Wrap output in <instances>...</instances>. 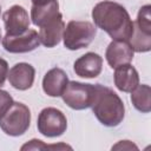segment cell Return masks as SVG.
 Returning a JSON list of instances; mask_svg holds the SVG:
<instances>
[{
  "label": "cell",
  "mask_w": 151,
  "mask_h": 151,
  "mask_svg": "<svg viewBox=\"0 0 151 151\" xmlns=\"http://www.w3.org/2000/svg\"><path fill=\"white\" fill-rule=\"evenodd\" d=\"M92 19L113 40H129L133 32V21L126 8L111 0L98 2L92 9Z\"/></svg>",
  "instance_id": "6da1fadb"
},
{
  "label": "cell",
  "mask_w": 151,
  "mask_h": 151,
  "mask_svg": "<svg viewBox=\"0 0 151 151\" xmlns=\"http://www.w3.org/2000/svg\"><path fill=\"white\" fill-rule=\"evenodd\" d=\"M97 119L107 127L118 126L125 116V106L120 97L110 87L94 85V94L91 104Z\"/></svg>",
  "instance_id": "7a4b0ae2"
},
{
  "label": "cell",
  "mask_w": 151,
  "mask_h": 151,
  "mask_svg": "<svg viewBox=\"0 0 151 151\" xmlns=\"http://www.w3.org/2000/svg\"><path fill=\"white\" fill-rule=\"evenodd\" d=\"M31 124L29 109L20 103L13 101L9 109L0 118V129L8 136L18 137L24 134Z\"/></svg>",
  "instance_id": "3957f363"
},
{
  "label": "cell",
  "mask_w": 151,
  "mask_h": 151,
  "mask_svg": "<svg viewBox=\"0 0 151 151\" xmlns=\"http://www.w3.org/2000/svg\"><path fill=\"white\" fill-rule=\"evenodd\" d=\"M97 34L96 26L90 21L71 20L63 33L64 46L71 51L87 47Z\"/></svg>",
  "instance_id": "277c9868"
},
{
  "label": "cell",
  "mask_w": 151,
  "mask_h": 151,
  "mask_svg": "<svg viewBox=\"0 0 151 151\" xmlns=\"http://www.w3.org/2000/svg\"><path fill=\"white\" fill-rule=\"evenodd\" d=\"M94 94V85L79 81H68L61 98L64 103L73 110H85L91 107Z\"/></svg>",
  "instance_id": "5b68a950"
},
{
  "label": "cell",
  "mask_w": 151,
  "mask_h": 151,
  "mask_svg": "<svg viewBox=\"0 0 151 151\" xmlns=\"http://www.w3.org/2000/svg\"><path fill=\"white\" fill-rule=\"evenodd\" d=\"M37 127L45 137H59L67 129V119L60 110L55 107H45L38 116Z\"/></svg>",
  "instance_id": "8992f818"
},
{
  "label": "cell",
  "mask_w": 151,
  "mask_h": 151,
  "mask_svg": "<svg viewBox=\"0 0 151 151\" xmlns=\"http://www.w3.org/2000/svg\"><path fill=\"white\" fill-rule=\"evenodd\" d=\"M39 34L35 29H27L18 35L6 34L2 38V46L9 53H27L39 47Z\"/></svg>",
  "instance_id": "52a82bcc"
},
{
  "label": "cell",
  "mask_w": 151,
  "mask_h": 151,
  "mask_svg": "<svg viewBox=\"0 0 151 151\" xmlns=\"http://www.w3.org/2000/svg\"><path fill=\"white\" fill-rule=\"evenodd\" d=\"M6 34L18 35L26 32L29 27V18L27 11L19 5H13L2 14Z\"/></svg>",
  "instance_id": "ba28073f"
},
{
  "label": "cell",
  "mask_w": 151,
  "mask_h": 151,
  "mask_svg": "<svg viewBox=\"0 0 151 151\" xmlns=\"http://www.w3.org/2000/svg\"><path fill=\"white\" fill-rule=\"evenodd\" d=\"M39 40L40 44H42L44 46L51 48L57 46L61 38H63V33L65 29V22L63 20V15L61 13H59L57 17L47 20L46 22H44L41 26H39Z\"/></svg>",
  "instance_id": "9c48e42d"
},
{
  "label": "cell",
  "mask_w": 151,
  "mask_h": 151,
  "mask_svg": "<svg viewBox=\"0 0 151 151\" xmlns=\"http://www.w3.org/2000/svg\"><path fill=\"white\" fill-rule=\"evenodd\" d=\"M134 51L127 40H112L105 52V58L107 64L116 68L120 65L129 64L133 59Z\"/></svg>",
  "instance_id": "30bf717a"
},
{
  "label": "cell",
  "mask_w": 151,
  "mask_h": 151,
  "mask_svg": "<svg viewBox=\"0 0 151 151\" xmlns=\"http://www.w3.org/2000/svg\"><path fill=\"white\" fill-rule=\"evenodd\" d=\"M34 77L35 70L28 63L15 64L14 66H12L7 74L9 84L19 91H26L31 88L34 83Z\"/></svg>",
  "instance_id": "8fae6325"
},
{
  "label": "cell",
  "mask_w": 151,
  "mask_h": 151,
  "mask_svg": "<svg viewBox=\"0 0 151 151\" xmlns=\"http://www.w3.org/2000/svg\"><path fill=\"white\" fill-rule=\"evenodd\" d=\"M73 70L81 78H96L101 73L103 58L94 52H87L74 61Z\"/></svg>",
  "instance_id": "7c38bea8"
},
{
  "label": "cell",
  "mask_w": 151,
  "mask_h": 151,
  "mask_svg": "<svg viewBox=\"0 0 151 151\" xmlns=\"http://www.w3.org/2000/svg\"><path fill=\"white\" fill-rule=\"evenodd\" d=\"M68 83L67 74L59 67L51 68L42 79V90L50 97H60Z\"/></svg>",
  "instance_id": "4fadbf2b"
},
{
  "label": "cell",
  "mask_w": 151,
  "mask_h": 151,
  "mask_svg": "<svg viewBox=\"0 0 151 151\" xmlns=\"http://www.w3.org/2000/svg\"><path fill=\"white\" fill-rule=\"evenodd\" d=\"M113 79L116 87L122 92H131L139 84V74L130 63L116 67Z\"/></svg>",
  "instance_id": "5bb4252c"
},
{
  "label": "cell",
  "mask_w": 151,
  "mask_h": 151,
  "mask_svg": "<svg viewBox=\"0 0 151 151\" xmlns=\"http://www.w3.org/2000/svg\"><path fill=\"white\" fill-rule=\"evenodd\" d=\"M59 4L58 0H53L45 5H32L31 8V19L35 26H41L47 20L57 17L59 14Z\"/></svg>",
  "instance_id": "9a60e30c"
},
{
  "label": "cell",
  "mask_w": 151,
  "mask_h": 151,
  "mask_svg": "<svg viewBox=\"0 0 151 151\" xmlns=\"http://www.w3.org/2000/svg\"><path fill=\"white\" fill-rule=\"evenodd\" d=\"M131 101L133 106L143 112L149 113L151 111V88L146 84L137 85L131 91Z\"/></svg>",
  "instance_id": "2e32d148"
},
{
  "label": "cell",
  "mask_w": 151,
  "mask_h": 151,
  "mask_svg": "<svg viewBox=\"0 0 151 151\" xmlns=\"http://www.w3.org/2000/svg\"><path fill=\"white\" fill-rule=\"evenodd\" d=\"M134 52L144 53L151 50V33L144 32L133 24V32L127 40Z\"/></svg>",
  "instance_id": "e0dca14e"
},
{
  "label": "cell",
  "mask_w": 151,
  "mask_h": 151,
  "mask_svg": "<svg viewBox=\"0 0 151 151\" xmlns=\"http://www.w3.org/2000/svg\"><path fill=\"white\" fill-rule=\"evenodd\" d=\"M150 5H145L143 7H140L138 15H137V20L136 22H133L138 28H140L144 32L151 33V17H150Z\"/></svg>",
  "instance_id": "ac0fdd59"
},
{
  "label": "cell",
  "mask_w": 151,
  "mask_h": 151,
  "mask_svg": "<svg viewBox=\"0 0 151 151\" xmlns=\"http://www.w3.org/2000/svg\"><path fill=\"white\" fill-rule=\"evenodd\" d=\"M44 149H47V150H72V147L70 145H66V144H54V145H46L42 143V140H39V139H32L29 140V143H26L25 145L21 146V150H44Z\"/></svg>",
  "instance_id": "d6986e66"
},
{
  "label": "cell",
  "mask_w": 151,
  "mask_h": 151,
  "mask_svg": "<svg viewBox=\"0 0 151 151\" xmlns=\"http://www.w3.org/2000/svg\"><path fill=\"white\" fill-rule=\"evenodd\" d=\"M12 104H13L12 96L5 90H0V118L4 116V113L9 109Z\"/></svg>",
  "instance_id": "ffe728a7"
},
{
  "label": "cell",
  "mask_w": 151,
  "mask_h": 151,
  "mask_svg": "<svg viewBox=\"0 0 151 151\" xmlns=\"http://www.w3.org/2000/svg\"><path fill=\"white\" fill-rule=\"evenodd\" d=\"M7 74H8V64L5 59L0 58V86L5 84Z\"/></svg>",
  "instance_id": "44dd1931"
},
{
  "label": "cell",
  "mask_w": 151,
  "mask_h": 151,
  "mask_svg": "<svg viewBox=\"0 0 151 151\" xmlns=\"http://www.w3.org/2000/svg\"><path fill=\"white\" fill-rule=\"evenodd\" d=\"M137 149V146L132 143H130L129 140H120L117 145H114L112 149Z\"/></svg>",
  "instance_id": "7402d4cb"
},
{
  "label": "cell",
  "mask_w": 151,
  "mask_h": 151,
  "mask_svg": "<svg viewBox=\"0 0 151 151\" xmlns=\"http://www.w3.org/2000/svg\"><path fill=\"white\" fill-rule=\"evenodd\" d=\"M31 1H32V5H37V6H39V5L48 4V2H51V1H53V0H31Z\"/></svg>",
  "instance_id": "603a6c76"
},
{
  "label": "cell",
  "mask_w": 151,
  "mask_h": 151,
  "mask_svg": "<svg viewBox=\"0 0 151 151\" xmlns=\"http://www.w3.org/2000/svg\"><path fill=\"white\" fill-rule=\"evenodd\" d=\"M0 40H2V37H1V29H0Z\"/></svg>",
  "instance_id": "cb8c5ba5"
},
{
  "label": "cell",
  "mask_w": 151,
  "mask_h": 151,
  "mask_svg": "<svg viewBox=\"0 0 151 151\" xmlns=\"http://www.w3.org/2000/svg\"><path fill=\"white\" fill-rule=\"evenodd\" d=\"M0 11H1V6H0Z\"/></svg>",
  "instance_id": "d4e9b609"
}]
</instances>
